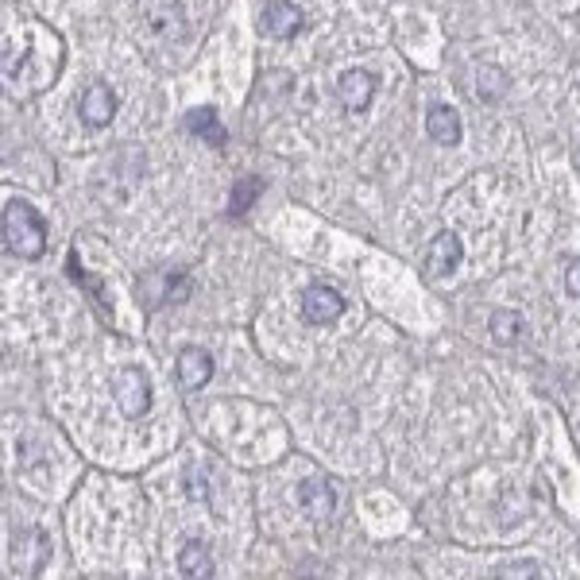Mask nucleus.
<instances>
[{
  "label": "nucleus",
  "instance_id": "obj_1",
  "mask_svg": "<svg viewBox=\"0 0 580 580\" xmlns=\"http://www.w3.org/2000/svg\"><path fill=\"white\" fill-rule=\"evenodd\" d=\"M4 248L20 260H35L47 248V225L28 202L4 205Z\"/></svg>",
  "mask_w": 580,
  "mask_h": 580
},
{
  "label": "nucleus",
  "instance_id": "obj_2",
  "mask_svg": "<svg viewBox=\"0 0 580 580\" xmlns=\"http://www.w3.org/2000/svg\"><path fill=\"white\" fill-rule=\"evenodd\" d=\"M113 395H116V403H120V410H124L128 418H144L147 410H151V383H147L144 368H136V364L116 368Z\"/></svg>",
  "mask_w": 580,
  "mask_h": 580
},
{
  "label": "nucleus",
  "instance_id": "obj_3",
  "mask_svg": "<svg viewBox=\"0 0 580 580\" xmlns=\"http://www.w3.org/2000/svg\"><path fill=\"white\" fill-rule=\"evenodd\" d=\"M341 314H345V298L333 287L318 283V287H310L302 294V318L310 321V325H329V321H337Z\"/></svg>",
  "mask_w": 580,
  "mask_h": 580
},
{
  "label": "nucleus",
  "instance_id": "obj_4",
  "mask_svg": "<svg viewBox=\"0 0 580 580\" xmlns=\"http://www.w3.org/2000/svg\"><path fill=\"white\" fill-rule=\"evenodd\" d=\"M260 28L271 39H290L294 31L302 28V12L290 0H267L260 12Z\"/></svg>",
  "mask_w": 580,
  "mask_h": 580
},
{
  "label": "nucleus",
  "instance_id": "obj_5",
  "mask_svg": "<svg viewBox=\"0 0 580 580\" xmlns=\"http://www.w3.org/2000/svg\"><path fill=\"white\" fill-rule=\"evenodd\" d=\"M461 260H464L461 240H457L453 232H437L434 244H430V256H426V271H430L434 279H441V275H453V271L461 267Z\"/></svg>",
  "mask_w": 580,
  "mask_h": 580
},
{
  "label": "nucleus",
  "instance_id": "obj_6",
  "mask_svg": "<svg viewBox=\"0 0 580 580\" xmlns=\"http://www.w3.org/2000/svg\"><path fill=\"white\" fill-rule=\"evenodd\" d=\"M116 113V93L109 86H89L86 93H82V101H78V116L86 120L89 128H101V124H109Z\"/></svg>",
  "mask_w": 580,
  "mask_h": 580
},
{
  "label": "nucleus",
  "instance_id": "obj_7",
  "mask_svg": "<svg viewBox=\"0 0 580 580\" xmlns=\"http://www.w3.org/2000/svg\"><path fill=\"white\" fill-rule=\"evenodd\" d=\"M337 93H341L345 109H352V113H364V109L372 105V97H376V82H372V74H368V70H348V74H341V86H337Z\"/></svg>",
  "mask_w": 580,
  "mask_h": 580
},
{
  "label": "nucleus",
  "instance_id": "obj_8",
  "mask_svg": "<svg viewBox=\"0 0 580 580\" xmlns=\"http://www.w3.org/2000/svg\"><path fill=\"white\" fill-rule=\"evenodd\" d=\"M213 376V356L205 352V348H182V356H178V379H182V387L186 391H198L205 387Z\"/></svg>",
  "mask_w": 580,
  "mask_h": 580
},
{
  "label": "nucleus",
  "instance_id": "obj_9",
  "mask_svg": "<svg viewBox=\"0 0 580 580\" xmlns=\"http://www.w3.org/2000/svg\"><path fill=\"white\" fill-rule=\"evenodd\" d=\"M298 503H302V511L310 515V519H329L333 515V507H337V495L329 488V480H306L302 488H298Z\"/></svg>",
  "mask_w": 580,
  "mask_h": 580
},
{
  "label": "nucleus",
  "instance_id": "obj_10",
  "mask_svg": "<svg viewBox=\"0 0 580 580\" xmlns=\"http://www.w3.org/2000/svg\"><path fill=\"white\" fill-rule=\"evenodd\" d=\"M426 132L434 136L437 144L457 147L461 144V116H457V109H449V105H434L430 116H426Z\"/></svg>",
  "mask_w": 580,
  "mask_h": 580
},
{
  "label": "nucleus",
  "instance_id": "obj_11",
  "mask_svg": "<svg viewBox=\"0 0 580 580\" xmlns=\"http://www.w3.org/2000/svg\"><path fill=\"white\" fill-rule=\"evenodd\" d=\"M178 569L186 580H213V553L205 542H186L178 553Z\"/></svg>",
  "mask_w": 580,
  "mask_h": 580
},
{
  "label": "nucleus",
  "instance_id": "obj_12",
  "mask_svg": "<svg viewBox=\"0 0 580 580\" xmlns=\"http://www.w3.org/2000/svg\"><path fill=\"white\" fill-rule=\"evenodd\" d=\"M186 124H190V132H194V136H202L205 144L225 147V128H221V120H217L213 109H194Z\"/></svg>",
  "mask_w": 580,
  "mask_h": 580
},
{
  "label": "nucleus",
  "instance_id": "obj_13",
  "mask_svg": "<svg viewBox=\"0 0 580 580\" xmlns=\"http://www.w3.org/2000/svg\"><path fill=\"white\" fill-rule=\"evenodd\" d=\"M260 190H263L260 178H240V182H236V190H232L229 213H236V217H240V213H248V209H252V202L260 198Z\"/></svg>",
  "mask_w": 580,
  "mask_h": 580
},
{
  "label": "nucleus",
  "instance_id": "obj_14",
  "mask_svg": "<svg viewBox=\"0 0 580 580\" xmlns=\"http://www.w3.org/2000/svg\"><path fill=\"white\" fill-rule=\"evenodd\" d=\"M519 329H522V318L519 314H511V310H499L492 318V333L499 345H511V341L519 337Z\"/></svg>",
  "mask_w": 580,
  "mask_h": 580
},
{
  "label": "nucleus",
  "instance_id": "obj_15",
  "mask_svg": "<svg viewBox=\"0 0 580 580\" xmlns=\"http://www.w3.org/2000/svg\"><path fill=\"white\" fill-rule=\"evenodd\" d=\"M476 82H484V86H476V97H480V101H499V97H503V74H499L495 66H484Z\"/></svg>",
  "mask_w": 580,
  "mask_h": 580
},
{
  "label": "nucleus",
  "instance_id": "obj_16",
  "mask_svg": "<svg viewBox=\"0 0 580 580\" xmlns=\"http://www.w3.org/2000/svg\"><path fill=\"white\" fill-rule=\"evenodd\" d=\"M565 283H569V294L580 298V260L569 263V271H565Z\"/></svg>",
  "mask_w": 580,
  "mask_h": 580
}]
</instances>
